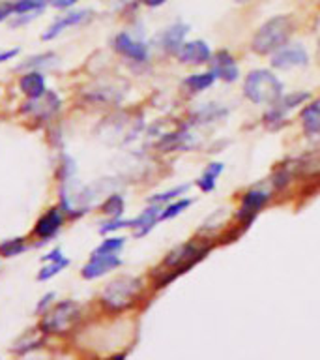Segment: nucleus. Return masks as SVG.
<instances>
[{
	"label": "nucleus",
	"mask_w": 320,
	"mask_h": 360,
	"mask_svg": "<svg viewBox=\"0 0 320 360\" xmlns=\"http://www.w3.org/2000/svg\"><path fill=\"white\" fill-rule=\"evenodd\" d=\"M122 265V259H120L116 253H92V257L88 261L87 265L82 266V278L87 280H96L107 274V272L114 271Z\"/></svg>",
	"instance_id": "obj_7"
},
{
	"label": "nucleus",
	"mask_w": 320,
	"mask_h": 360,
	"mask_svg": "<svg viewBox=\"0 0 320 360\" xmlns=\"http://www.w3.org/2000/svg\"><path fill=\"white\" fill-rule=\"evenodd\" d=\"M215 74L213 71H204V74H195V76H189L186 81H184V87L191 92V94H199V92H204L206 89H210L213 83H215Z\"/></svg>",
	"instance_id": "obj_18"
},
{
	"label": "nucleus",
	"mask_w": 320,
	"mask_h": 360,
	"mask_svg": "<svg viewBox=\"0 0 320 360\" xmlns=\"http://www.w3.org/2000/svg\"><path fill=\"white\" fill-rule=\"evenodd\" d=\"M90 15H92V12H88V10H73V12L64 13L58 19L53 21V25L42 34V40H45V42L55 40L57 36H60L64 31L71 28V26H79L82 25V23H87V21L90 19Z\"/></svg>",
	"instance_id": "obj_8"
},
{
	"label": "nucleus",
	"mask_w": 320,
	"mask_h": 360,
	"mask_svg": "<svg viewBox=\"0 0 320 360\" xmlns=\"http://www.w3.org/2000/svg\"><path fill=\"white\" fill-rule=\"evenodd\" d=\"M189 190V184H182V186H176L172 190L169 191H163V194H157V196L150 197V203H156V205H161V203H167V201H172L176 197H180L182 194Z\"/></svg>",
	"instance_id": "obj_28"
},
{
	"label": "nucleus",
	"mask_w": 320,
	"mask_h": 360,
	"mask_svg": "<svg viewBox=\"0 0 320 360\" xmlns=\"http://www.w3.org/2000/svg\"><path fill=\"white\" fill-rule=\"evenodd\" d=\"M62 223H64L62 210L51 209L49 212H45V214L38 220L36 228H34V234H36L38 239H42L45 242V240L53 239V237H55V234L60 231Z\"/></svg>",
	"instance_id": "obj_12"
},
{
	"label": "nucleus",
	"mask_w": 320,
	"mask_h": 360,
	"mask_svg": "<svg viewBox=\"0 0 320 360\" xmlns=\"http://www.w3.org/2000/svg\"><path fill=\"white\" fill-rule=\"evenodd\" d=\"M101 210L111 218H120L124 212V199H122V196H111L101 205Z\"/></svg>",
	"instance_id": "obj_26"
},
{
	"label": "nucleus",
	"mask_w": 320,
	"mask_h": 360,
	"mask_svg": "<svg viewBox=\"0 0 320 360\" xmlns=\"http://www.w3.org/2000/svg\"><path fill=\"white\" fill-rule=\"evenodd\" d=\"M114 49L118 51L122 57L130 58L133 62H146L148 60V47L143 42L132 38L126 32H120L114 36Z\"/></svg>",
	"instance_id": "obj_9"
},
{
	"label": "nucleus",
	"mask_w": 320,
	"mask_h": 360,
	"mask_svg": "<svg viewBox=\"0 0 320 360\" xmlns=\"http://www.w3.org/2000/svg\"><path fill=\"white\" fill-rule=\"evenodd\" d=\"M13 15V2H8V0H0V23L6 21L8 17Z\"/></svg>",
	"instance_id": "obj_30"
},
{
	"label": "nucleus",
	"mask_w": 320,
	"mask_h": 360,
	"mask_svg": "<svg viewBox=\"0 0 320 360\" xmlns=\"http://www.w3.org/2000/svg\"><path fill=\"white\" fill-rule=\"evenodd\" d=\"M189 205H191V199H180V201H175L167 205L165 209H161V216H159V221L163 220H172L176 216H180L184 210L188 209Z\"/></svg>",
	"instance_id": "obj_25"
},
{
	"label": "nucleus",
	"mask_w": 320,
	"mask_h": 360,
	"mask_svg": "<svg viewBox=\"0 0 320 360\" xmlns=\"http://www.w3.org/2000/svg\"><path fill=\"white\" fill-rule=\"evenodd\" d=\"M141 4L148 8H161L163 4H167V0H141Z\"/></svg>",
	"instance_id": "obj_35"
},
{
	"label": "nucleus",
	"mask_w": 320,
	"mask_h": 360,
	"mask_svg": "<svg viewBox=\"0 0 320 360\" xmlns=\"http://www.w3.org/2000/svg\"><path fill=\"white\" fill-rule=\"evenodd\" d=\"M68 265H69V261L66 259V257H60V259H57V261H49V263H47V265L42 268V272L38 274V280L39 282H47V280H51L53 276L60 274V272H62Z\"/></svg>",
	"instance_id": "obj_23"
},
{
	"label": "nucleus",
	"mask_w": 320,
	"mask_h": 360,
	"mask_svg": "<svg viewBox=\"0 0 320 360\" xmlns=\"http://www.w3.org/2000/svg\"><path fill=\"white\" fill-rule=\"evenodd\" d=\"M55 60V55L53 53H45V55H39V57H32L28 62H25L21 68H34V66H51Z\"/></svg>",
	"instance_id": "obj_29"
},
{
	"label": "nucleus",
	"mask_w": 320,
	"mask_h": 360,
	"mask_svg": "<svg viewBox=\"0 0 320 360\" xmlns=\"http://www.w3.org/2000/svg\"><path fill=\"white\" fill-rule=\"evenodd\" d=\"M308 51L298 44L283 45L281 49H277L274 53V57H272V66L277 70H294V68L308 66Z\"/></svg>",
	"instance_id": "obj_6"
},
{
	"label": "nucleus",
	"mask_w": 320,
	"mask_h": 360,
	"mask_svg": "<svg viewBox=\"0 0 320 360\" xmlns=\"http://www.w3.org/2000/svg\"><path fill=\"white\" fill-rule=\"evenodd\" d=\"M159 216H161V207L156 205V203H150V207L143 214L137 216L135 220H132V228L135 229V234L137 237H145L148 231L156 228V223L159 221Z\"/></svg>",
	"instance_id": "obj_17"
},
{
	"label": "nucleus",
	"mask_w": 320,
	"mask_h": 360,
	"mask_svg": "<svg viewBox=\"0 0 320 360\" xmlns=\"http://www.w3.org/2000/svg\"><path fill=\"white\" fill-rule=\"evenodd\" d=\"M42 343H44V338H42V336L36 334V332H30V334L26 332V334L15 343V353L25 354L28 353V351H32V349H38Z\"/></svg>",
	"instance_id": "obj_22"
},
{
	"label": "nucleus",
	"mask_w": 320,
	"mask_h": 360,
	"mask_svg": "<svg viewBox=\"0 0 320 360\" xmlns=\"http://www.w3.org/2000/svg\"><path fill=\"white\" fill-rule=\"evenodd\" d=\"M60 109V98L53 92H45L44 96H39L36 100H32L30 103H26V108L23 111L28 114H34L38 119H47L53 113H57Z\"/></svg>",
	"instance_id": "obj_13"
},
{
	"label": "nucleus",
	"mask_w": 320,
	"mask_h": 360,
	"mask_svg": "<svg viewBox=\"0 0 320 360\" xmlns=\"http://www.w3.org/2000/svg\"><path fill=\"white\" fill-rule=\"evenodd\" d=\"M143 293V282L135 276H120L101 293V304L109 311H124L137 302Z\"/></svg>",
	"instance_id": "obj_3"
},
{
	"label": "nucleus",
	"mask_w": 320,
	"mask_h": 360,
	"mask_svg": "<svg viewBox=\"0 0 320 360\" xmlns=\"http://www.w3.org/2000/svg\"><path fill=\"white\" fill-rule=\"evenodd\" d=\"M268 201H270V194L260 190V188H253V190L245 191L244 197H242V207H240L238 218L244 223H249L266 207Z\"/></svg>",
	"instance_id": "obj_10"
},
{
	"label": "nucleus",
	"mask_w": 320,
	"mask_h": 360,
	"mask_svg": "<svg viewBox=\"0 0 320 360\" xmlns=\"http://www.w3.org/2000/svg\"><path fill=\"white\" fill-rule=\"evenodd\" d=\"M19 55V49H10V51H0V64L6 62V60H12Z\"/></svg>",
	"instance_id": "obj_32"
},
{
	"label": "nucleus",
	"mask_w": 320,
	"mask_h": 360,
	"mask_svg": "<svg viewBox=\"0 0 320 360\" xmlns=\"http://www.w3.org/2000/svg\"><path fill=\"white\" fill-rule=\"evenodd\" d=\"M301 120H303L305 132L311 135H320V100L303 109Z\"/></svg>",
	"instance_id": "obj_19"
},
{
	"label": "nucleus",
	"mask_w": 320,
	"mask_h": 360,
	"mask_svg": "<svg viewBox=\"0 0 320 360\" xmlns=\"http://www.w3.org/2000/svg\"><path fill=\"white\" fill-rule=\"evenodd\" d=\"M294 31V21L289 15H276L264 25L258 26L251 40V47L258 55H270L287 45L290 34Z\"/></svg>",
	"instance_id": "obj_1"
},
{
	"label": "nucleus",
	"mask_w": 320,
	"mask_h": 360,
	"mask_svg": "<svg viewBox=\"0 0 320 360\" xmlns=\"http://www.w3.org/2000/svg\"><path fill=\"white\" fill-rule=\"evenodd\" d=\"M47 0H13V15L44 12Z\"/></svg>",
	"instance_id": "obj_21"
},
{
	"label": "nucleus",
	"mask_w": 320,
	"mask_h": 360,
	"mask_svg": "<svg viewBox=\"0 0 320 360\" xmlns=\"http://www.w3.org/2000/svg\"><path fill=\"white\" fill-rule=\"evenodd\" d=\"M206 253L208 248L197 246L195 242H188V244H182V246L172 250V252L165 257L163 265H161V268H165V271L161 272H165L167 276L159 282V287L167 284V282H170V280H175L178 274H182V272H186L188 268H191V266L199 259H202Z\"/></svg>",
	"instance_id": "obj_5"
},
{
	"label": "nucleus",
	"mask_w": 320,
	"mask_h": 360,
	"mask_svg": "<svg viewBox=\"0 0 320 360\" xmlns=\"http://www.w3.org/2000/svg\"><path fill=\"white\" fill-rule=\"evenodd\" d=\"M60 257H64L62 250H60V248H57V250H53L51 253H47V255L44 257V261H47V263H49V261H57V259H60Z\"/></svg>",
	"instance_id": "obj_34"
},
{
	"label": "nucleus",
	"mask_w": 320,
	"mask_h": 360,
	"mask_svg": "<svg viewBox=\"0 0 320 360\" xmlns=\"http://www.w3.org/2000/svg\"><path fill=\"white\" fill-rule=\"evenodd\" d=\"M126 244V239L122 237H111V239H105L101 242L100 246L96 248L94 253H118Z\"/></svg>",
	"instance_id": "obj_27"
},
{
	"label": "nucleus",
	"mask_w": 320,
	"mask_h": 360,
	"mask_svg": "<svg viewBox=\"0 0 320 360\" xmlns=\"http://www.w3.org/2000/svg\"><path fill=\"white\" fill-rule=\"evenodd\" d=\"M176 57L182 64H191V66H199V64L208 62L212 58V51L208 47L206 42L195 40V42H188L180 47V51L176 53Z\"/></svg>",
	"instance_id": "obj_11"
},
{
	"label": "nucleus",
	"mask_w": 320,
	"mask_h": 360,
	"mask_svg": "<svg viewBox=\"0 0 320 360\" xmlns=\"http://www.w3.org/2000/svg\"><path fill=\"white\" fill-rule=\"evenodd\" d=\"M186 34H188V25H184V23H175V25H170L169 28H165L161 32V36H159V44L163 47L167 53H172L176 55L180 47H182L186 42Z\"/></svg>",
	"instance_id": "obj_15"
},
{
	"label": "nucleus",
	"mask_w": 320,
	"mask_h": 360,
	"mask_svg": "<svg viewBox=\"0 0 320 360\" xmlns=\"http://www.w3.org/2000/svg\"><path fill=\"white\" fill-rule=\"evenodd\" d=\"M223 173V164H217V162H213V164H210L204 169V173L201 175V178L197 180V186L201 188L202 191H212L215 190V184H217V178H220V175Z\"/></svg>",
	"instance_id": "obj_20"
},
{
	"label": "nucleus",
	"mask_w": 320,
	"mask_h": 360,
	"mask_svg": "<svg viewBox=\"0 0 320 360\" xmlns=\"http://www.w3.org/2000/svg\"><path fill=\"white\" fill-rule=\"evenodd\" d=\"M244 96L257 105H272L283 96V83L268 70H253L244 81Z\"/></svg>",
	"instance_id": "obj_2"
},
{
	"label": "nucleus",
	"mask_w": 320,
	"mask_h": 360,
	"mask_svg": "<svg viewBox=\"0 0 320 360\" xmlns=\"http://www.w3.org/2000/svg\"><path fill=\"white\" fill-rule=\"evenodd\" d=\"M212 71L215 74L217 79H223L226 83H233L238 79L240 71H238V66L234 62V58L231 53H226V51H220V53H215V57H213V64H212Z\"/></svg>",
	"instance_id": "obj_14"
},
{
	"label": "nucleus",
	"mask_w": 320,
	"mask_h": 360,
	"mask_svg": "<svg viewBox=\"0 0 320 360\" xmlns=\"http://www.w3.org/2000/svg\"><path fill=\"white\" fill-rule=\"evenodd\" d=\"M81 319V306L73 300H62L53 306L42 319V332L47 334H66L77 327Z\"/></svg>",
	"instance_id": "obj_4"
},
{
	"label": "nucleus",
	"mask_w": 320,
	"mask_h": 360,
	"mask_svg": "<svg viewBox=\"0 0 320 360\" xmlns=\"http://www.w3.org/2000/svg\"><path fill=\"white\" fill-rule=\"evenodd\" d=\"M25 250L26 244L23 239H10L0 244V255H4V257H15V255H19Z\"/></svg>",
	"instance_id": "obj_24"
},
{
	"label": "nucleus",
	"mask_w": 320,
	"mask_h": 360,
	"mask_svg": "<svg viewBox=\"0 0 320 360\" xmlns=\"http://www.w3.org/2000/svg\"><path fill=\"white\" fill-rule=\"evenodd\" d=\"M51 6L58 8V10H68V8L75 6L79 0H47Z\"/></svg>",
	"instance_id": "obj_31"
},
{
	"label": "nucleus",
	"mask_w": 320,
	"mask_h": 360,
	"mask_svg": "<svg viewBox=\"0 0 320 360\" xmlns=\"http://www.w3.org/2000/svg\"><path fill=\"white\" fill-rule=\"evenodd\" d=\"M53 298H55V295H53V293H47V295H45V297L42 298V300H39V304H38V314H42V310H45V308L49 306L51 300H53Z\"/></svg>",
	"instance_id": "obj_33"
},
{
	"label": "nucleus",
	"mask_w": 320,
	"mask_h": 360,
	"mask_svg": "<svg viewBox=\"0 0 320 360\" xmlns=\"http://www.w3.org/2000/svg\"><path fill=\"white\" fill-rule=\"evenodd\" d=\"M19 89L30 100H36L39 96H44L47 92V83H45L44 74H39V71H28V74H25V76L21 77Z\"/></svg>",
	"instance_id": "obj_16"
}]
</instances>
